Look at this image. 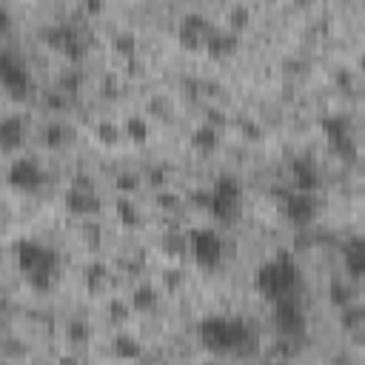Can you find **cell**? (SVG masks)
<instances>
[{"mask_svg": "<svg viewBox=\"0 0 365 365\" xmlns=\"http://www.w3.org/2000/svg\"><path fill=\"white\" fill-rule=\"evenodd\" d=\"M200 345L211 354H254L257 351V328L245 317H222L208 314L197 325Z\"/></svg>", "mask_w": 365, "mask_h": 365, "instance_id": "cell-1", "label": "cell"}, {"mask_svg": "<svg viewBox=\"0 0 365 365\" xmlns=\"http://www.w3.org/2000/svg\"><path fill=\"white\" fill-rule=\"evenodd\" d=\"M254 288L271 305L279 302V299H285V297H299L302 274H299L297 259L288 251H277L274 257H268L254 271Z\"/></svg>", "mask_w": 365, "mask_h": 365, "instance_id": "cell-2", "label": "cell"}, {"mask_svg": "<svg viewBox=\"0 0 365 365\" xmlns=\"http://www.w3.org/2000/svg\"><path fill=\"white\" fill-rule=\"evenodd\" d=\"M14 259H17V268L20 274L26 277V282L34 288V291H48L54 277H57V268H60V257L51 245L40 242V240H31V237H23L14 242Z\"/></svg>", "mask_w": 365, "mask_h": 365, "instance_id": "cell-3", "label": "cell"}, {"mask_svg": "<svg viewBox=\"0 0 365 365\" xmlns=\"http://www.w3.org/2000/svg\"><path fill=\"white\" fill-rule=\"evenodd\" d=\"M242 211V182L234 174H220L211 182V202H208V214L217 222L231 225Z\"/></svg>", "mask_w": 365, "mask_h": 365, "instance_id": "cell-4", "label": "cell"}, {"mask_svg": "<svg viewBox=\"0 0 365 365\" xmlns=\"http://www.w3.org/2000/svg\"><path fill=\"white\" fill-rule=\"evenodd\" d=\"M40 37H43L48 46L60 48L68 60H80V57L88 51V37H86V31H83L77 23H68V20H57V23L43 26V29H40Z\"/></svg>", "mask_w": 365, "mask_h": 365, "instance_id": "cell-5", "label": "cell"}, {"mask_svg": "<svg viewBox=\"0 0 365 365\" xmlns=\"http://www.w3.org/2000/svg\"><path fill=\"white\" fill-rule=\"evenodd\" d=\"M188 251L202 271H214V268H220V262L225 257V242L214 228H191Z\"/></svg>", "mask_w": 365, "mask_h": 365, "instance_id": "cell-6", "label": "cell"}, {"mask_svg": "<svg viewBox=\"0 0 365 365\" xmlns=\"http://www.w3.org/2000/svg\"><path fill=\"white\" fill-rule=\"evenodd\" d=\"M0 83L9 91V97H14V100H26L31 94V88H34L29 66L11 48H3L0 51Z\"/></svg>", "mask_w": 365, "mask_h": 365, "instance_id": "cell-7", "label": "cell"}, {"mask_svg": "<svg viewBox=\"0 0 365 365\" xmlns=\"http://www.w3.org/2000/svg\"><path fill=\"white\" fill-rule=\"evenodd\" d=\"M319 128L325 134L328 148L336 157L354 160L359 154V145H356V137H354V128H351L348 117H342V114H325V117H319Z\"/></svg>", "mask_w": 365, "mask_h": 365, "instance_id": "cell-8", "label": "cell"}, {"mask_svg": "<svg viewBox=\"0 0 365 365\" xmlns=\"http://www.w3.org/2000/svg\"><path fill=\"white\" fill-rule=\"evenodd\" d=\"M63 202H66V211L68 214H77V217H88V214H97L100 211V194L94 188V180L86 177V174H77L71 177L66 194H63Z\"/></svg>", "mask_w": 365, "mask_h": 365, "instance_id": "cell-9", "label": "cell"}, {"mask_svg": "<svg viewBox=\"0 0 365 365\" xmlns=\"http://www.w3.org/2000/svg\"><path fill=\"white\" fill-rule=\"evenodd\" d=\"M274 311V325L279 328L282 336H302L305 328H308V314H305V305H302V297H285L279 302L271 305Z\"/></svg>", "mask_w": 365, "mask_h": 365, "instance_id": "cell-10", "label": "cell"}, {"mask_svg": "<svg viewBox=\"0 0 365 365\" xmlns=\"http://www.w3.org/2000/svg\"><path fill=\"white\" fill-rule=\"evenodd\" d=\"M43 180H46L43 165H40L34 157H29V154L14 157V160L9 163V168H6V182H9L14 191H23V194L37 191V188L43 185Z\"/></svg>", "mask_w": 365, "mask_h": 365, "instance_id": "cell-11", "label": "cell"}, {"mask_svg": "<svg viewBox=\"0 0 365 365\" xmlns=\"http://www.w3.org/2000/svg\"><path fill=\"white\" fill-rule=\"evenodd\" d=\"M282 211L291 225L308 228V225H314V220L319 214V200H317V194L291 188V191H282Z\"/></svg>", "mask_w": 365, "mask_h": 365, "instance_id": "cell-12", "label": "cell"}, {"mask_svg": "<svg viewBox=\"0 0 365 365\" xmlns=\"http://www.w3.org/2000/svg\"><path fill=\"white\" fill-rule=\"evenodd\" d=\"M211 29H214V23H211L202 11H188V14H182V20H180V26H177L180 46L188 48V51L205 48V37H208Z\"/></svg>", "mask_w": 365, "mask_h": 365, "instance_id": "cell-13", "label": "cell"}, {"mask_svg": "<svg viewBox=\"0 0 365 365\" xmlns=\"http://www.w3.org/2000/svg\"><path fill=\"white\" fill-rule=\"evenodd\" d=\"M291 182L297 191H308L314 194L319 185H322V177H319V165L311 154H297L291 157Z\"/></svg>", "mask_w": 365, "mask_h": 365, "instance_id": "cell-14", "label": "cell"}, {"mask_svg": "<svg viewBox=\"0 0 365 365\" xmlns=\"http://www.w3.org/2000/svg\"><path fill=\"white\" fill-rule=\"evenodd\" d=\"M342 268L351 279H365V237L354 234L342 242Z\"/></svg>", "mask_w": 365, "mask_h": 365, "instance_id": "cell-15", "label": "cell"}, {"mask_svg": "<svg viewBox=\"0 0 365 365\" xmlns=\"http://www.w3.org/2000/svg\"><path fill=\"white\" fill-rule=\"evenodd\" d=\"M237 43H240V34L231 26H214L205 37V51L211 57H225L237 48Z\"/></svg>", "mask_w": 365, "mask_h": 365, "instance_id": "cell-16", "label": "cell"}, {"mask_svg": "<svg viewBox=\"0 0 365 365\" xmlns=\"http://www.w3.org/2000/svg\"><path fill=\"white\" fill-rule=\"evenodd\" d=\"M23 140H26V123H23V117L20 114H6L0 120V148L6 154H11L17 145H23Z\"/></svg>", "mask_w": 365, "mask_h": 365, "instance_id": "cell-17", "label": "cell"}, {"mask_svg": "<svg viewBox=\"0 0 365 365\" xmlns=\"http://www.w3.org/2000/svg\"><path fill=\"white\" fill-rule=\"evenodd\" d=\"M71 125H66L63 120H48L43 128H40V140L46 148H63L68 140H71Z\"/></svg>", "mask_w": 365, "mask_h": 365, "instance_id": "cell-18", "label": "cell"}, {"mask_svg": "<svg viewBox=\"0 0 365 365\" xmlns=\"http://www.w3.org/2000/svg\"><path fill=\"white\" fill-rule=\"evenodd\" d=\"M128 305H131L137 314H148V311H154V308L160 305V291H157L151 282H140V285L131 291Z\"/></svg>", "mask_w": 365, "mask_h": 365, "instance_id": "cell-19", "label": "cell"}, {"mask_svg": "<svg viewBox=\"0 0 365 365\" xmlns=\"http://www.w3.org/2000/svg\"><path fill=\"white\" fill-rule=\"evenodd\" d=\"M191 145L197 148V151H202V154H211L217 145H220V128L214 125V123H200L194 131H191Z\"/></svg>", "mask_w": 365, "mask_h": 365, "instance_id": "cell-20", "label": "cell"}, {"mask_svg": "<svg viewBox=\"0 0 365 365\" xmlns=\"http://www.w3.org/2000/svg\"><path fill=\"white\" fill-rule=\"evenodd\" d=\"M111 354H114L117 359L131 362V359H140V356H143V345H140V339L131 336V334H114V339H111Z\"/></svg>", "mask_w": 365, "mask_h": 365, "instance_id": "cell-21", "label": "cell"}, {"mask_svg": "<svg viewBox=\"0 0 365 365\" xmlns=\"http://www.w3.org/2000/svg\"><path fill=\"white\" fill-rule=\"evenodd\" d=\"M328 302H331L334 308H345V305L356 302V288H354L348 279L336 277V279H331V285H328Z\"/></svg>", "mask_w": 365, "mask_h": 365, "instance_id": "cell-22", "label": "cell"}, {"mask_svg": "<svg viewBox=\"0 0 365 365\" xmlns=\"http://www.w3.org/2000/svg\"><path fill=\"white\" fill-rule=\"evenodd\" d=\"M114 214H117V220H120L125 228H137V225L143 222L140 208H137V202H134L128 194H120V197L114 200Z\"/></svg>", "mask_w": 365, "mask_h": 365, "instance_id": "cell-23", "label": "cell"}, {"mask_svg": "<svg viewBox=\"0 0 365 365\" xmlns=\"http://www.w3.org/2000/svg\"><path fill=\"white\" fill-rule=\"evenodd\" d=\"M160 248H163L165 254H171V257H182V254L188 251V234H182V231H177V228H168V231H163V237H160Z\"/></svg>", "mask_w": 365, "mask_h": 365, "instance_id": "cell-24", "label": "cell"}, {"mask_svg": "<svg viewBox=\"0 0 365 365\" xmlns=\"http://www.w3.org/2000/svg\"><path fill=\"white\" fill-rule=\"evenodd\" d=\"M339 325L342 328H348V331H354V328H362L365 325V302H351V305H345V308H339Z\"/></svg>", "mask_w": 365, "mask_h": 365, "instance_id": "cell-25", "label": "cell"}, {"mask_svg": "<svg viewBox=\"0 0 365 365\" xmlns=\"http://www.w3.org/2000/svg\"><path fill=\"white\" fill-rule=\"evenodd\" d=\"M111 48L131 60L134 51H137V34H134L131 29H117V31L111 34Z\"/></svg>", "mask_w": 365, "mask_h": 365, "instance_id": "cell-26", "label": "cell"}, {"mask_svg": "<svg viewBox=\"0 0 365 365\" xmlns=\"http://www.w3.org/2000/svg\"><path fill=\"white\" fill-rule=\"evenodd\" d=\"M83 274H86V288L88 291H103L106 282H108V265H103V262H88Z\"/></svg>", "mask_w": 365, "mask_h": 365, "instance_id": "cell-27", "label": "cell"}, {"mask_svg": "<svg viewBox=\"0 0 365 365\" xmlns=\"http://www.w3.org/2000/svg\"><path fill=\"white\" fill-rule=\"evenodd\" d=\"M88 339H91V325L86 319H68V325H66V342L86 345Z\"/></svg>", "mask_w": 365, "mask_h": 365, "instance_id": "cell-28", "label": "cell"}, {"mask_svg": "<svg viewBox=\"0 0 365 365\" xmlns=\"http://www.w3.org/2000/svg\"><path fill=\"white\" fill-rule=\"evenodd\" d=\"M125 134L134 143H145L148 140V120L143 114H128L125 117Z\"/></svg>", "mask_w": 365, "mask_h": 365, "instance_id": "cell-29", "label": "cell"}, {"mask_svg": "<svg viewBox=\"0 0 365 365\" xmlns=\"http://www.w3.org/2000/svg\"><path fill=\"white\" fill-rule=\"evenodd\" d=\"M80 86H83L80 68H63V71L57 74V88H60L63 94H74V91H80Z\"/></svg>", "mask_w": 365, "mask_h": 365, "instance_id": "cell-30", "label": "cell"}, {"mask_svg": "<svg viewBox=\"0 0 365 365\" xmlns=\"http://www.w3.org/2000/svg\"><path fill=\"white\" fill-rule=\"evenodd\" d=\"M94 134H97V140H100L103 145H117V140H120V125H117L114 120H100V123L94 125Z\"/></svg>", "mask_w": 365, "mask_h": 365, "instance_id": "cell-31", "label": "cell"}, {"mask_svg": "<svg viewBox=\"0 0 365 365\" xmlns=\"http://www.w3.org/2000/svg\"><path fill=\"white\" fill-rule=\"evenodd\" d=\"M251 23V9L245 6V3H234L231 9H228V26L234 29V31H240L242 26H248Z\"/></svg>", "mask_w": 365, "mask_h": 365, "instance_id": "cell-32", "label": "cell"}, {"mask_svg": "<svg viewBox=\"0 0 365 365\" xmlns=\"http://www.w3.org/2000/svg\"><path fill=\"white\" fill-rule=\"evenodd\" d=\"M157 205H160V208H165V211H174V208H180V205H182V197H180V194H174V191L160 188V191H157Z\"/></svg>", "mask_w": 365, "mask_h": 365, "instance_id": "cell-33", "label": "cell"}, {"mask_svg": "<svg viewBox=\"0 0 365 365\" xmlns=\"http://www.w3.org/2000/svg\"><path fill=\"white\" fill-rule=\"evenodd\" d=\"M137 185H140V177H137V174H131V171H123V174H117V188H120L123 194H128V191H137Z\"/></svg>", "mask_w": 365, "mask_h": 365, "instance_id": "cell-34", "label": "cell"}, {"mask_svg": "<svg viewBox=\"0 0 365 365\" xmlns=\"http://www.w3.org/2000/svg\"><path fill=\"white\" fill-rule=\"evenodd\" d=\"M163 282H165V288H180L182 285V271L180 268H168V271H163Z\"/></svg>", "mask_w": 365, "mask_h": 365, "instance_id": "cell-35", "label": "cell"}, {"mask_svg": "<svg viewBox=\"0 0 365 365\" xmlns=\"http://www.w3.org/2000/svg\"><path fill=\"white\" fill-rule=\"evenodd\" d=\"M108 314H111V317H117V319H123V317H125V308H123V302H117V299H114V302L108 305Z\"/></svg>", "mask_w": 365, "mask_h": 365, "instance_id": "cell-36", "label": "cell"}, {"mask_svg": "<svg viewBox=\"0 0 365 365\" xmlns=\"http://www.w3.org/2000/svg\"><path fill=\"white\" fill-rule=\"evenodd\" d=\"M100 9H103L100 0H88V3H86V11H100Z\"/></svg>", "mask_w": 365, "mask_h": 365, "instance_id": "cell-37", "label": "cell"}, {"mask_svg": "<svg viewBox=\"0 0 365 365\" xmlns=\"http://www.w3.org/2000/svg\"><path fill=\"white\" fill-rule=\"evenodd\" d=\"M60 365H77V362H74L71 356H63V359H60Z\"/></svg>", "mask_w": 365, "mask_h": 365, "instance_id": "cell-38", "label": "cell"}, {"mask_svg": "<svg viewBox=\"0 0 365 365\" xmlns=\"http://www.w3.org/2000/svg\"><path fill=\"white\" fill-rule=\"evenodd\" d=\"M359 63H362V68H365V54H362V60H359Z\"/></svg>", "mask_w": 365, "mask_h": 365, "instance_id": "cell-39", "label": "cell"}, {"mask_svg": "<svg viewBox=\"0 0 365 365\" xmlns=\"http://www.w3.org/2000/svg\"><path fill=\"white\" fill-rule=\"evenodd\" d=\"M202 365H217V362H202Z\"/></svg>", "mask_w": 365, "mask_h": 365, "instance_id": "cell-40", "label": "cell"}, {"mask_svg": "<svg viewBox=\"0 0 365 365\" xmlns=\"http://www.w3.org/2000/svg\"><path fill=\"white\" fill-rule=\"evenodd\" d=\"M271 365H285V362H271Z\"/></svg>", "mask_w": 365, "mask_h": 365, "instance_id": "cell-41", "label": "cell"}]
</instances>
